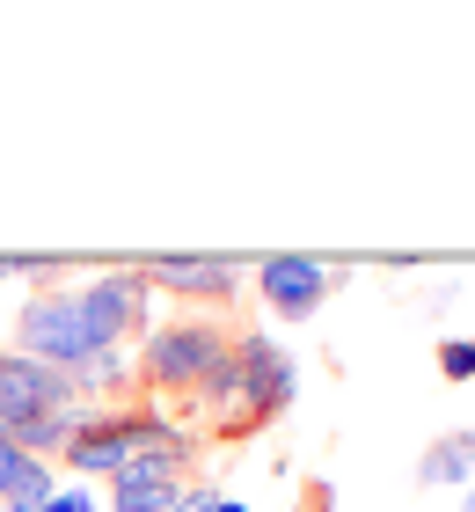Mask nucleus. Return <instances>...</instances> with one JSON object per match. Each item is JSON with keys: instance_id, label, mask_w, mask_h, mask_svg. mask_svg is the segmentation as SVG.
<instances>
[{"instance_id": "obj_1", "label": "nucleus", "mask_w": 475, "mask_h": 512, "mask_svg": "<svg viewBox=\"0 0 475 512\" xmlns=\"http://www.w3.org/2000/svg\"><path fill=\"white\" fill-rule=\"evenodd\" d=\"M15 337H22V359L59 366V374H81V366L95 359V337H88L74 293H37L30 308L15 315Z\"/></svg>"}, {"instance_id": "obj_4", "label": "nucleus", "mask_w": 475, "mask_h": 512, "mask_svg": "<svg viewBox=\"0 0 475 512\" xmlns=\"http://www.w3.org/2000/svg\"><path fill=\"white\" fill-rule=\"evenodd\" d=\"M74 374H59V366H37L22 352H0V432L30 425V417H52V410H74Z\"/></svg>"}, {"instance_id": "obj_11", "label": "nucleus", "mask_w": 475, "mask_h": 512, "mask_svg": "<svg viewBox=\"0 0 475 512\" xmlns=\"http://www.w3.org/2000/svg\"><path fill=\"white\" fill-rule=\"evenodd\" d=\"M52 498H59V476H52V461H22V476L8 483L0 512H52Z\"/></svg>"}, {"instance_id": "obj_3", "label": "nucleus", "mask_w": 475, "mask_h": 512, "mask_svg": "<svg viewBox=\"0 0 475 512\" xmlns=\"http://www.w3.org/2000/svg\"><path fill=\"white\" fill-rule=\"evenodd\" d=\"M234 352L227 330H212V322H161V330H147V381L161 388H198L212 366H220Z\"/></svg>"}, {"instance_id": "obj_14", "label": "nucleus", "mask_w": 475, "mask_h": 512, "mask_svg": "<svg viewBox=\"0 0 475 512\" xmlns=\"http://www.w3.org/2000/svg\"><path fill=\"white\" fill-rule=\"evenodd\" d=\"M52 512H103V505H95V491H88V483H59Z\"/></svg>"}, {"instance_id": "obj_18", "label": "nucleus", "mask_w": 475, "mask_h": 512, "mask_svg": "<svg viewBox=\"0 0 475 512\" xmlns=\"http://www.w3.org/2000/svg\"><path fill=\"white\" fill-rule=\"evenodd\" d=\"M468 512H475V483H468Z\"/></svg>"}, {"instance_id": "obj_5", "label": "nucleus", "mask_w": 475, "mask_h": 512, "mask_svg": "<svg viewBox=\"0 0 475 512\" xmlns=\"http://www.w3.org/2000/svg\"><path fill=\"white\" fill-rule=\"evenodd\" d=\"M329 271L322 256H264L256 264V293H264V308L271 315H285V322H307L329 300Z\"/></svg>"}, {"instance_id": "obj_6", "label": "nucleus", "mask_w": 475, "mask_h": 512, "mask_svg": "<svg viewBox=\"0 0 475 512\" xmlns=\"http://www.w3.org/2000/svg\"><path fill=\"white\" fill-rule=\"evenodd\" d=\"M234 366H242V403L256 417H278L300 395V366H293V352H285L278 337H242L234 344Z\"/></svg>"}, {"instance_id": "obj_12", "label": "nucleus", "mask_w": 475, "mask_h": 512, "mask_svg": "<svg viewBox=\"0 0 475 512\" xmlns=\"http://www.w3.org/2000/svg\"><path fill=\"white\" fill-rule=\"evenodd\" d=\"M198 395H205V403L212 410H227V403H242V366H234V352L220 359V366H212V374L198 381Z\"/></svg>"}, {"instance_id": "obj_2", "label": "nucleus", "mask_w": 475, "mask_h": 512, "mask_svg": "<svg viewBox=\"0 0 475 512\" xmlns=\"http://www.w3.org/2000/svg\"><path fill=\"white\" fill-rule=\"evenodd\" d=\"M74 300H81V322H88V337H95V352H117V344L147 322L154 278H147V264H117L103 278H88Z\"/></svg>"}, {"instance_id": "obj_8", "label": "nucleus", "mask_w": 475, "mask_h": 512, "mask_svg": "<svg viewBox=\"0 0 475 512\" xmlns=\"http://www.w3.org/2000/svg\"><path fill=\"white\" fill-rule=\"evenodd\" d=\"M154 293H183V300H234L242 264L234 256H154L147 264Z\"/></svg>"}, {"instance_id": "obj_16", "label": "nucleus", "mask_w": 475, "mask_h": 512, "mask_svg": "<svg viewBox=\"0 0 475 512\" xmlns=\"http://www.w3.org/2000/svg\"><path fill=\"white\" fill-rule=\"evenodd\" d=\"M198 512H249V505H242V498H220V491H212V498H205Z\"/></svg>"}, {"instance_id": "obj_9", "label": "nucleus", "mask_w": 475, "mask_h": 512, "mask_svg": "<svg viewBox=\"0 0 475 512\" xmlns=\"http://www.w3.org/2000/svg\"><path fill=\"white\" fill-rule=\"evenodd\" d=\"M176 461L161 454H132L125 469L110 476V512H176Z\"/></svg>"}, {"instance_id": "obj_15", "label": "nucleus", "mask_w": 475, "mask_h": 512, "mask_svg": "<svg viewBox=\"0 0 475 512\" xmlns=\"http://www.w3.org/2000/svg\"><path fill=\"white\" fill-rule=\"evenodd\" d=\"M22 461H30V454H22V447H15V439H8V432H0V498H8V483L22 476Z\"/></svg>"}, {"instance_id": "obj_7", "label": "nucleus", "mask_w": 475, "mask_h": 512, "mask_svg": "<svg viewBox=\"0 0 475 512\" xmlns=\"http://www.w3.org/2000/svg\"><path fill=\"white\" fill-rule=\"evenodd\" d=\"M59 461H66L74 476H117V469L132 461V417H125V410H117V417H110V410H88Z\"/></svg>"}, {"instance_id": "obj_13", "label": "nucleus", "mask_w": 475, "mask_h": 512, "mask_svg": "<svg viewBox=\"0 0 475 512\" xmlns=\"http://www.w3.org/2000/svg\"><path fill=\"white\" fill-rule=\"evenodd\" d=\"M439 374L446 381H475V337H446L439 344Z\"/></svg>"}, {"instance_id": "obj_10", "label": "nucleus", "mask_w": 475, "mask_h": 512, "mask_svg": "<svg viewBox=\"0 0 475 512\" xmlns=\"http://www.w3.org/2000/svg\"><path fill=\"white\" fill-rule=\"evenodd\" d=\"M417 483H432V491H454V483H461V491H468V483H475V432L439 439V447L417 461Z\"/></svg>"}, {"instance_id": "obj_17", "label": "nucleus", "mask_w": 475, "mask_h": 512, "mask_svg": "<svg viewBox=\"0 0 475 512\" xmlns=\"http://www.w3.org/2000/svg\"><path fill=\"white\" fill-rule=\"evenodd\" d=\"M0 278H22V256H0Z\"/></svg>"}]
</instances>
